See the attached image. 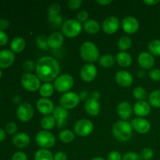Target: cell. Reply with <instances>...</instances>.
<instances>
[{"label":"cell","mask_w":160,"mask_h":160,"mask_svg":"<svg viewBox=\"0 0 160 160\" xmlns=\"http://www.w3.org/2000/svg\"><path fill=\"white\" fill-rule=\"evenodd\" d=\"M60 66L56 59L50 56H44L37 61L35 71L41 81L50 83L57 78Z\"/></svg>","instance_id":"cell-1"},{"label":"cell","mask_w":160,"mask_h":160,"mask_svg":"<svg viewBox=\"0 0 160 160\" xmlns=\"http://www.w3.org/2000/svg\"><path fill=\"white\" fill-rule=\"evenodd\" d=\"M114 137L120 142H127L132 136V125L126 120L117 122L112 128Z\"/></svg>","instance_id":"cell-2"},{"label":"cell","mask_w":160,"mask_h":160,"mask_svg":"<svg viewBox=\"0 0 160 160\" xmlns=\"http://www.w3.org/2000/svg\"><path fill=\"white\" fill-rule=\"evenodd\" d=\"M80 55L84 61L88 62H95L99 57V51L98 48L92 42H85L81 45Z\"/></svg>","instance_id":"cell-3"},{"label":"cell","mask_w":160,"mask_h":160,"mask_svg":"<svg viewBox=\"0 0 160 160\" xmlns=\"http://www.w3.org/2000/svg\"><path fill=\"white\" fill-rule=\"evenodd\" d=\"M82 26L78 20L70 19L67 20L62 25V31L65 36L68 38H74L80 34Z\"/></svg>","instance_id":"cell-4"},{"label":"cell","mask_w":160,"mask_h":160,"mask_svg":"<svg viewBox=\"0 0 160 160\" xmlns=\"http://www.w3.org/2000/svg\"><path fill=\"white\" fill-rule=\"evenodd\" d=\"M73 78L70 74H62L57 77L54 81V88L60 93H67L73 88Z\"/></svg>","instance_id":"cell-5"},{"label":"cell","mask_w":160,"mask_h":160,"mask_svg":"<svg viewBox=\"0 0 160 160\" xmlns=\"http://www.w3.org/2000/svg\"><path fill=\"white\" fill-rule=\"evenodd\" d=\"M21 84L26 90L32 92H36L41 88L40 79L31 73H26L22 76Z\"/></svg>","instance_id":"cell-6"},{"label":"cell","mask_w":160,"mask_h":160,"mask_svg":"<svg viewBox=\"0 0 160 160\" xmlns=\"http://www.w3.org/2000/svg\"><path fill=\"white\" fill-rule=\"evenodd\" d=\"M35 140L38 145L44 149L52 148L56 142L55 136L47 131H42L38 133Z\"/></svg>","instance_id":"cell-7"},{"label":"cell","mask_w":160,"mask_h":160,"mask_svg":"<svg viewBox=\"0 0 160 160\" xmlns=\"http://www.w3.org/2000/svg\"><path fill=\"white\" fill-rule=\"evenodd\" d=\"M80 102V96L75 92H69L63 94L60 97L59 103L60 106L67 109H71L78 106Z\"/></svg>","instance_id":"cell-8"},{"label":"cell","mask_w":160,"mask_h":160,"mask_svg":"<svg viewBox=\"0 0 160 160\" xmlns=\"http://www.w3.org/2000/svg\"><path fill=\"white\" fill-rule=\"evenodd\" d=\"M93 123L88 120L86 119H82L80 120L75 123L74 125V132L78 134V136L81 137H85V136L89 135L93 131Z\"/></svg>","instance_id":"cell-9"},{"label":"cell","mask_w":160,"mask_h":160,"mask_svg":"<svg viewBox=\"0 0 160 160\" xmlns=\"http://www.w3.org/2000/svg\"><path fill=\"white\" fill-rule=\"evenodd\" d=\"M17 117L22 122H28L31 120L34 115V109L30 103L24 102L20 105L17 109Z\"/></svg>","instance_id":"cell-10"},{"label":"cell","mask_w":160,"mask_h":160,"mask_svg":"<svg viewBox=\"0 0 160 160\" xmlns=\"http://www.w3.org/2000/svg\"><path fill=\"white\" fill-rule=\"evenodd\" d=\"M81 79L86 82H91L93 81L97 75V69L95 65L92 63H87L83 66L81 70Z\"/></svg>","instance_id":"cell-11"},{"label":"cell","mask_w":160,"mask_h":160,"mask_svg":"<svg viewBox=\"0 0 160 160\" xmlns=\"http://www.w3.org/2000/svg\"><path fill=\"white\" fill-rule=\"evenodd\" d=\"M120 27V21L116 17H109L102 23L103 31L106 34H114Z\"/></svg>","instance_id":"cell-12"},{"label":"cell","mask_w":160,"mask_h":160,"mask_svg":"<svg viewBox=\"0 0 160 160\" xmlns=\"http://www.w3.org/2000/svg\"><path fill=\"white\" fill-rule=\"evenodd\" d=\"M122 28L128 34H134L138 30L139 23L135 17H127L123 20Z\"/></svg>","instance_id":"cell-13"},{"label":"cell","mask_w":160,"mask_h":160,"mask_svg":"<svg viewBox=\"0 0 160 160\" xmlns=\"http://www.w3.org/2000/svg\"><path fill=\"white\" fill-rule=\"evenodd\" d=\"M37 108L40 113L45 116L50 115V113L53 112L55 109L52 102L45 98H42L38 101Z\"/></svg>","instance_id":"cell-14"},{"label":"cell","mask_w":160,"mask_h":160,"mask_svg":"<svg viewBox=\"0 0 160 160\" xmlns=\"http://www.w3.org/2000/svg\"><path fill=\"white\" fill-rule=\"evenodd\" d=\"M15 60L14 53L11 50L4 49L0 51V68H8Z\"/></svg>","instance_id":"cell-15"},{"label":"cell","mask_w":160,"mask_h":160,"mask_svg":"<svg viewBox=\"0 0 160 160\" xmlns=\"http://www.w3.org/2000/svg\"><path fill=\"white\" fill-rule=\"evenodd\" d=\"M131 125L134 129L140 134H146L150 131V128H151V124L149 122L141 117L134 119L132 120Z\"/></svg>","instance_id":"cell-16"},{"label":"cell","mask_w":160,"mask_h":160,"mask_svg":"<svg viewBox=\"0 0 160 160\" xmlns=\"http://www.w3.org/2000/svg\"><path fill=\"white\" fill-rule=\"evenodd\" d=\"M138 63L143 70H149L154 66L155 59L149 52H143L138 56Z\"/></svg>","instance_id":"cell-17"},{"label":"cell","mask_w":160,"mask_h":160,"mask_svg":"<svg viewBox=\"0 0 160 160\" xmlns=\"http://www.w3.org/2000/svg\"><path fill=\"white\" fill-rule=\"evenodd\" d=\"M116 81L119 85L122 87H129L133 83V77L129 72L121 70L116 74Z\"/></svg>","instance_id":"cell-18"},{"label":"cell","mask_w":160,"mask_h":160,"mask_svg":"<svg viewBox=\"0 0 160 160\" xmlns=\"http://www.w3.org/2000/svg\"><path fill=\"white\" fill-rule=\"evenodd\" d=\"M52 113L53 117H55L56 122H57L58 128H63L66 124L67 117H68V112L67 109L62 108V106H57L55 108Z\"/></svg>","instance_id":"cell-19"},{"label":"cell","mask_w":160,"mask_h":160,"mask_svg":"<svg viewBox=\"0 0 160 160\" xmlns=\"http://www.w3.org/2000/svg\"><path fill=\"white\" fill-rule=\"evenodd\" d=\"M31 138L25 133H18L12 138V143L17 148H24L30 145Z\"/></svg>","instance_id":"cell-20"},{"label":"cell","mask_w":160,"mask_h":160,"mask_svg":"<svg viewBox=\"0 0 160 160\" xmlns=\"http://www.w3.org/2000/svg\"><path fill=\"white\" fill-rule=\"evenodd\" d=\"M133 110L138 117H146L151 111V106L147 102L138 101L134 104Z\"/></svg>","instance_id":"cell-21"},{"label":"cell","mask_w":160,"mask_h":160,"mask_svg":"<svg viewBox=\"0 0 160 160\" xmlns=\"http://www.w3.org/2000/svg\"><path fill=\"white\" fill-rule=\"evenodd\" d=\"M132 107L128 102H121L117 106V113L123 120L129 119L132 115Z\"/></svg>","instance_id":"cell-22"},{"label":"cell","mask_w":160,"mask_h":160,"mask_svg":"<svg viewBox=\"0 0 160 160\" xmlns=\"http://www.w3.org/2000/svg\"><path fill=\"white\" fill-rule=\"evenodd\" d=\"M85 110L89 115L96 116L100 112V105L97 100L93 98H89L85 102Z\"/></svg>","instance_id":"cell-23"},{"label":"cell","mask_w":160,"mask_h":160,"mask_svg":"<svg viewBox=\"0 0 160 160\" xmlns=\"http://www.w3.org/2000/svg\"><path fill=\"white\" fill-rule=\"evenodd\" d=\"M63 42V36L59 32L52 33L48 38V45L51 48H58Z\"/></svg>","instance_id":"cell-24"},{"label":"cell","mask_w":160,"mask_h":160,"mask_svg":"<svg viewBox=\"0 0 160 160\" xmlns=\"http://www.w3.org/2000/svg\"><path fill=\"white\" fill-rule=\"evenodd\" d=\"M25 45H26V43H25L24 39L21 37H17L12 39L10 44V49L13 53L21 52L24 49Z\"/></svg>","instance_id":"cell-25"},{"label":"cell","mask_w":160,"mask_h":160,"mask_svg":"<svg viewBox=\"0 0 160 160\" xmlns=\"http://www.w3.org/2000/svg\"><path fill=\"white\" fill-rule=\"evenodd\" d=\"M117 61L120 67H128L132 63V58L128 52H120L117 55Z\"/></svg>","instance_id":"cell-26"},{"label":"cell","mask_w":160,"mask_h":160,"mask_svg":"<svg viewBox=\"0 0 160 160\" xmlns=\"http://www.w3.org/2000/svg\"><path fill=\"white\" fill-rule=\"evenodd\" d=\"M84 29L88 34H97L100 30L99 23L95 20H88L84 23Z\"/></svg>","instance_id":"cell-27"},{"label":"cell","mask_w":160,"mask_h":160,"mask_svg":"<svg viewBox=\"0 0 160 160\" xmlns=\"http://www.w3.org/2000/svg\"><path fill=\"white\" fill-rule=\"evenodd\" d=\"M34 160H54V156L49 150L41 148L34 154Z\"/></svg>","instance_id":"cell-28"},{"label":"cell","mask_w":160,"mask_h":160,"mask_svg":"<svg viewBox=\"0 0 160 160\" xmlns=\"http://www.w3.org/2000/svg\"><path fill=\"white\" fill-rule=\"evenodd\" d=\"M54 89V85H52L51 83H45L41 86L39 92H40V95H42V98H47L52 95Z\"/></svg>","instance_id":"cell-29"},{"label":"cell","mask_w":160,"mask_h":160,"mask_svg":"<svg viewBox=\"0 0 160 160\" xmlns=\"http://www.w3.org/2000/svg\"><path fill=\"white\" fill-rule=\"evenodd\" d=\"M55 123H56V119L53 116H45L41 121V126L43 129L51 130L54 128Z\"/></svg>","instance_id":"cell-30"},{"label":"cell","mask_w":160,"mask_h":160,"mask_svg":"<svg viewBox=\"0 0 160 160\" xmlns=\"http://www.w3.org/2000/svg\"><path fill=\"white\" fill-rule=\"evenodd\" d=\"M114 62H115V59L110 54L104 55L99 59V64L105 68H109L113 66Z\"/></svg>","instance_id":"cell-31"},{"label":"cell","mask_w":160,"mask_h":160,"mask_svg":"<svg viewBox=\"0 0 160 160\" xmlns=\"http://www.w3.org/2000/svg\"><path fill=\"white\" fill-rule=\"evenodd\" d=\"M59 139L64 143H70L74 139V134L70 130H64L59 133Z\"/></svg>","instance_id":"cell-32"},{"label":"cell","mask_w":160,"mask_h":160,"mask_svg":"<svg viewBox=\"0 0 160 160\" xmlns=\"http://www.w3.org/2000/svg\"><path fill=\"white\" fill-rule=\"evenodd\" d=\"M149 104L155 108H160V90H156L150 94Z\"/></svg>","instance_id":"cell-33"},{"label":"cell","mask_w":160,"mask_h":160,"mask_svg":"<svg viewBox=\"0 0 160 160\" xmlns=\"http://www.w3.org/2000/svg\"><path fill=\"white\" fill-rule=\"evenodd\" d=\"M131 38L127 36H123V37L120 38V40L118 41V48L121 50L122 52H124L125 50H128V48H131Z\"/></svg>","instance_id":"cell-34"},{"label":"cell","mask_w":160,"mask_h":160,"mask_svg":"<svg viewBox=\"0 0 160 160\" xmlns=\"http://www.w3.org/2000/svg\"><path fill=\"white\" fill-rule=\"evenodd\" d=\"M148 50L154 56H160V40L156 39L148 44Z\"/></svg>","instance_id":"cell-35"},{"label":"cell","mask_w":160,"mask_h":160,"mask_svg":"<svg viewBox=\"0 0 160 160\" xmlns=\"http://www.w3.org/2000/svg\"><path fill=\"white\" fill-rule=\"evenodd\" d=\"M133 95L136 99L139 101H145L147 98V92L142 87H137L133 91Z\"/></svg>","instance_id":"cell-36"},{"label":"cell","mask_w":160,"mask_h":160,"mask_svg":"<svg viewBox=\"0 0 160 160\" xmlns=\"http://www.w3.org/2000/svg\"><path fill=\"white\" fill-rule=\"evenodd\" d=\"M140 156L143 160H151L154 156V152L152 148H145L142 150Z\"/></svg>","instance_id":"cell-37"},{"label":"cell","mask_w":160,"mask_h":160,"mask_svg":"<svg viewBox=\"0 0 160 160\" xmlns=\"http://www.w3.org/2000/svg\"><path fill=\"white\" fill-rule=\"evenodd\" d=\"M60 11V6L56 3H53L48 7V17H52V16L59 15V12Z\"/></svg>","instance_id":"cell-38"},{"label":"cell","mask_w":160,"mask_h":160,"mask_svg":"<svg viewBox=\"0 0 160 160\" xmlns=\"http://www.w3.org/2000/svg\"><path fill=\"white\" fill-rule=\"evenodd\" d=\"M122 160H143L140 155L135 152H127L122 158Z\"/></svg>","instance_id":"cell-39"},{"label":"cell","mask_w":160,"mask_h":160,"mask_svg":"<svg viewBox=\"0 0 160 160\" xmlns=\"http://www.w3.org/2000/svg\"><path fill=\"white\" fill-rule=\"evenodd\" d=\"M149 78L154 81H160V70L159 69H152L149 71Z\"/></svg>","instance_id":"cell-40"},{"label":"cell","mask_w":160,"mask_h":160,"mask_svg":"<svg viewBox=\"0 0 160 160\" xmlns=\"http://www.w3.org/2000/svg\"><path fill=\"white\" fill-rule=\"evenodd\" d=\"M81 4H82L81 0H70L67 2L68 7L72 10H76V9H79Z\"/></svg>","instance_id":"cell-41"},{"label":"cell","mask_w":160,"mask_h":160,"mask_svg":"<svg viewBox=\"0 0 160 160\" xmlns=\"http://www.w3.org/2000/svg\"><path fill=\"white\" fill-rule=\"evenodd\" d=\"M6 130L7 131L8 134H13L17 132V124L15 123H12V122H10V123H7L6 127Z\"/></svg>","instance_id":"cell-42"},{"label":"cell","mask_w":160,"mask_h":160,"mask_svg":"<svg viewBox=\"0 0 160 160\" xmlns=\"http://www.w3.org/2000/svg\"><path fill=\"white\" fill-rule=\"evenodd\" d=\"M36 65H34V62L32 60H27L23 63V69L24 70L28 71V73L32 71L35 68Z\"/></svg>","instance_id":"cell-43"},{"label":"cell","mask_w":160,"mask_h":160,"mask_svg":"<svg viewBox=\"0 0 160 160\" xmlns=\"http://www.w3.org/2000/svg\"><path fill=\"white\" fill-rule=\"evenodd\" d=\"M77 18L78 20L81 23V22H86L88 21V13L87 11L82 10L80 12H78V16H77Z\"/></svg>","instance_id":"cell-44"},{"label":"cell","mask_w":160,"mask_h":160,"mask_svg":"<svg viewBox=\"0 0 160 160\" xmlns=\"http://www.w3.org/2000/svg\"><path fill=\"white\" fill-rule=\"evenodd\" d=\"M122 156L119 152H111L107 157V160H122Z\"/></svg>","instance_id":"cell-45"},{"label":"cell","mask_w":160,"mask_h":160,"mask_svg":"<svg viewBox=\"0 0 160 160\" xmlns=\"http://www.w3.org/2000/svg\"><path fill=\"white\" fill-rule=\"evenodd\" d=\"M11 160H28V156L23 152H17L14 153Z\"/></svg>","instance_id":"cell-46"},{"label":"cell","mask_w":160,"mask_h":160,"mask_svg":"<svg viewBox=\"0 0 160 160\" xmlns=\"http://www.w3.org/2000/svg\"><path fill=\"white\" fill-rule=\"evenodd\" d=\"M49 18L50 22L52 23L53 25H56V26H59L60 25L61 22H62V17L59 15H56V16H52V17H48Z\"/></svg>","instance_id":"cell-47"},{"label":"cell","mask_w":160,"mask_h":160,"mask_svg":"<svg viewBox=\"0 0 160 160\" xmlns=\"http://www.w3.org/2000/svg\"><path fill=\"white\" fill-rule=\"evenodd\" d=\"M8 42V36L3 31H0V46H4Z\"/></svg>","instance_id":"cell-48"},{"label":"cell","mask_w":160,"mask_h":160,"mask_svg":"<svg viewBox=\"0 0 160 160\" xmlns=\"http://www.w3.org/2000/svg\"><path fill=\"white\" fill-rule=\"evenodd\" d=\"M42 41H41V38L40 37L38 38V46L40 47L41 48H43V49H47V48H48V39H45V37H42Z\"/></svg>","instance_id":"cell-49"},{"label":"cell","mask_w":160,"mask_h":160,"mask_svg":"<svg viewBox=\"0 0 160 160\" xmlns=\"http://www.w3.org/2000/svg\"><path fill=\"white\" fill-rule=\"evenodd\" d=\"M54 160H67V156L64 152H58L55 154Z\"/></svg>","instance_id":"cell-50"},{"label":"cell","mask_w":160,"mask_h":160,"mask_svg":"<svg viewBox=\"0 0 160 160\" xmlns=\"http://www.w3.org/2000/svg\"><path fill=\"white\" fill-rule=\"evenodd\" d=\"M9 23L6 19H0V31H3L8 28Z\"/></svg>","instance_id":"cell-51"},{"label":"cell","mask_w":160,"mask_h":160,"mask_svg":"<svg viewBox=\"0 0 160 160\" xmlns=\"http://www.w3.org/2000/svg\"><path fill=\"white\" fill-rule=\"evenodd\" d=\"M144 2L147 4L148 6H155L159 2V0H145Z\"/></svg>","instance_id":"cell-52"},{"label":"cell","mask_w":160,"mask_h":160,"mask_svg":"<svg viewBox=\"0 0 160 160\" xmlns=\"http://www.w3.org/2000/svg\"><path fill=\"white\" fill-rule=\"evenodd\" d=\"M6 138V132L2 128H0V142H2Z\"/></svg>","instance_id":"cell-53"},{"label":"cell","mask_w":160,"mask_h":160,"mask_svg":"<svg viewBox=\"0 0 160 160\" xmlns=\"http://www.w3.org/2000/svg\"><path fill=\"white\" fill-rule=\"evenodd\" d=\"M145 75H146V73H145V70H143V69H142V70H140L138 72V78H145Z\"/></svg>","instance_id":"cell-54"},{"label":"cell","mask_w":160,"mask_h":160,"mask_svg":"<svg viewBox=\"0 0 160 160\" xmlns=\"http://www.w3.org/2000/svg\"><path fill=\"white\" fill-rule=\"evenodd\" d=\"M99 97H100V94L98 92H94L92 94V98H93V99L97 100Z\"/></svg>","instance_id":"cell-55"},{"label":"cell","mask_w":160,"mask_h":160,"mask_svg":"<svg viewBox=\"0 0 160 160\" xmlns=\"http://www.w3.org/2000/svg\"><path fill=\"white\" fill-rule=\"evenodd\" d=\"M97 2L100 5H102V6H106V5L110 4L112 1H97Z\"/></svg>","instance_id":"cell-56"},{"label":"cell","mask_w":160,"mask_h":160,"mask_svg":"<svg viewBox=\"0 0 160 160\" xmlns=\"http://www.w3.org/2000/svg\"><path fill=\"white\" fill-rule=\"evenodd\" d=\"M92 160H106L104 158H102V157H96V158H94Z\"/></svg>","instance_id":"cell-57"},{"label":"cell","mask_w":160,"mask_h":160,"mask_svg":"<svg viewBox=\"0 0 160 160\" xmlns=\"http://www.w3.org/2000/svg\"><path fill=\"white\" fill-rule=\"evenodd\" d=\"M2 78V70H0V78Z\"/></svg>","instance_id":"cell-58"}]
</instances>
